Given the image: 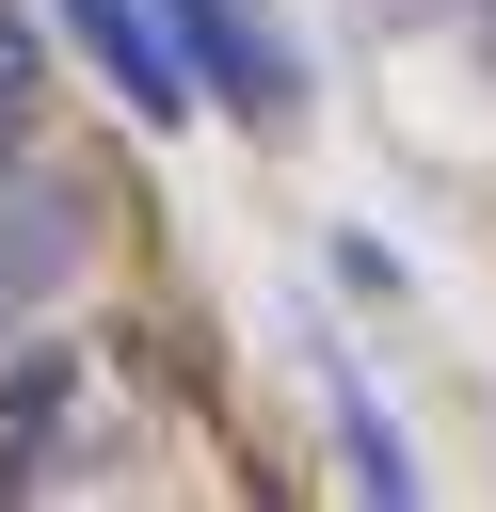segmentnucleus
I'll list each match as a JSON object with an SVG mask.
<instances>
[{
  "label": "nucleus",
  "mask_w": 496,
  "mask_h": 512,
  "mask_svg": "<svg viewBox=\"0 0 496 512\" xmlns=\"http://www.w3.org/2000/svg\"><path fill=\"white\" fill-rule=\"evenodd\" d=\"M48 16H80V48H96V64H112V80H128V96H144V112H176V96H192V80H176V48H160V16H144V0H48Z\"/></svg>",
  "instance_id": "f03ea898"
},
{
  "label": "nucleus",
  "mask_w": 496,
  "mask_h": 512,
  "mask_svg": "<svg viewBox=\"0 0 496 512\" xmlns=\"http://www.w3.org/2000/svg\"><path fill=\"white\" fill-rule=\"evenodd\" d=\"M160 16H176V48H192V64L224 80V96H256V112H288V48L256 32V0H160Z\"/></svg>",
  "instance_id": "f257e3e1"
}]
</instances>
